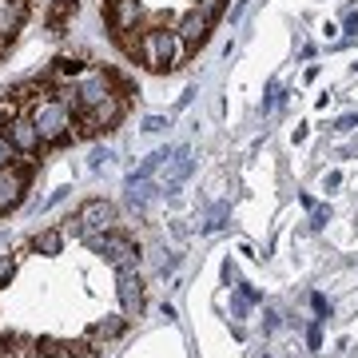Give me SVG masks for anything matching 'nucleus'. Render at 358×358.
Wrapping results in <instances>:
<instances>
[{
	"mask_svg": "<svg viewBox=\"0 0 358 358\" xmlns=\"http://www.w3.org/2000/svg\"><path fill=\"white\" fill-rule=\"evenodd\" d=\"M143 44V64L155 68V72H167V68H176L179 60H183V36L179 32H167V28H152V32H143L140 36Z\"/></svg>",
	"mask_w": 358,
	"mask_h": 358,
	"instance_id": "obj_1",
	"label": "nucleus"
},
{
	"mask_svg": "<svg viewBox=\"0 0 358 358\" xmlns=\"http://www.w3.org/2000/svg\"><path fill=\"white\" fill-rule=\"evenodd\" d=\"M223 8H227V0H199V4H195L192 13L179 20V28H176L179 36H183V48H187V52L199 48V44L207 40V32H211V24L219 20V13H223Z\"/></svg>",
	"mask_w": 358,
	"mask_h": 358,
	"instance_id": "obj_2",
	"label": "nucleus"
},
{
	"mask_svg": "<svg viewBox=\"0 0 358 358\" xmlns=\"http://www.w3.org/2000/svg\"><path fill=\"white\" fill-rule=\"evenodd\" d=\"M32 124H36V131H40V140H44V143L64 140L68 128H72L68 103L64 100H40L36 108H32Z\"/></svg>",
	"mask_w": 358,
	"mask_h": 358,
	"instance_id": "obj_3",
	"label": "nucleus"
},
{
	"mask_svg": "<svg viewBox=\"0 0 358 358\" xmlns=\"http://www.w3.org/2000/svg\"><path fill=\"white\" fill-rule=\"evenodd\" d=\"M120 92H115V76L112 72H100V68H92V72H84L76 84V108H84V112H96L100 103L115 100Z\"/></svg>",
	"mask_w": 358,
	"mask_h": 358,
	"instance_id": "obj_4",
	"label": "nucleus"
},
{
	"mask_svg": "<svg viewBox=\"0 0 358 358\" xmlns=\"http://www.w3.org/2000/svg\"><path fill=\"white\" fill-rule=\"evenodd\" d=\"M88 247L96 255H103L112 267H131V259L140 255V247L131 243L128 235H115V231H100V235H88Z\"/></svg>",
	"mask_w": 358,
	"mask_h": 358,
	"instance_id": "obj_5",
	"label": "nucleus"
},
{
	"mask_svg": "<svg viewBox=\"0 0 358 358\" xmlns=\"http://www.w3.org/2000/svg\"><path fill=\"white\" fill-rule=\"evenodd\" d=\"M115 223V207L103 203V199H88V203L76 211V219H72V235H100V231H112Z\"/></svg>",
	"mask_w": 358,
	"mask_h": 358,
	"instance_id": "obj_6",
	"label": "nucleus"
},
{
	"mask_svg": "<svg viewBox=\"0 0 358 358\" xmlns=\"http://www.w3.org/2000/svg\"><path fill=\"white\" fill-rule=\"evenodd\" d=\"M28 167H0V211H8L24 199Z\"/></svg>",
	"mask_w": 358,
	"mask_h": 358,
	"instance_id": "obj_7",
	"label": "nucleus"
},
{
	"mask_svg": "<svg viewBox=\"0 0 358 358\" xmlns=\"http://www.w3.org/2000/svg\"><path fill=\"white\" fill-rule=\"evenodd\" d=\"M115 287H120V303H124V310H128V315H140L143 310V279L140 275H136L131 267H120Z\"/></svg>",
	"mask_w": 358,
	"mask_h": 358,
	"instance_id": "obj_8",
	"label": "nucleus"
},
{
	"mask_svg": "<svg viewBox=\"0 0 358 358\" xmlns=\"http://www.w3.org/2000/svg\"><path fill=\"white\" fill-rule=\"evenodd\" d=\"M4 136H8V140H13V148L16 152H36L40 143V131H36V124H32V115H16V120H8V124H4Z\"/></svg>",
	"mask_w": 358,
	"mask_h": 358,
	"instance_id": "obj_9",
	"label": "nucleus"
},
{
	"mask_svg": "<svg viewBox=\"0 0 358 358\" xmlns=\"http://www.w3.org/2000/svg\"><path fill=\"white\" fill-rule=\"evenodd\" d=\"M136 16H140V4L136 0H108V28L115 36L120 32H131L136 28Z\"/></svg>",
	"mask_w": 358,
	"mask_h": 358,
	"instance_id": "obj_10",
	"label": "nucleus"
},
{
	"mask_svg": "<svg viewBox=\"0 0 358 358\" xmlns=\"http://www.w3.org/2000/svg\"><path fill=\"white\" fill-rule=\"evenodd\" d=\"M28 16V0H0V36L13 40V32L24 24Z\"/></svg>",
	"mask_w": 358,
	"mask_h": 358,
	"instance_id": "obj_11",
	"label": "nucleus"
},
{
	"mask_svg": "<svg viewBox=\"0 0 358 358\" xmlns=\"http://www.w3.org/2000/svg\"><path fill=\"white\" fill-rule=\"evenodd\" d=\"M68 16H76V0H56V8L48 13V24H52V32H60Z\"/></svg>",
	"mask_w": 358,
	"mask_h": 358,
	"instance_id": "obj_12",
	"label": "nucleus"
},
{
	"mask_svg": "<svg viewBox=\"0 0 358 358\" xmlns=\"http://www.w3.org/2000/svg\"><path fill=\"white\" fill-rule=\"evenodd\" d=\"M60 247H64V235H60V231H44V235L36 239L40 255H60Z\"/></svg>",
	"mask_w": 358,
	"mask_h": 358,
	"instance_id": "obj_13",
	"label": "nucleus"
},
{
	"mask_svg": "<svg viewBox=\"0 0 358 358\" xmlns=\"http://www.w3.org/2000/svg\"><path fill=\"white\" fill-rule=\"evenodd\" d=\"M120 331H124V319H103L92 327V338H115Z\"/></svg>",
	"mask_w": 358,
	"mask_h": 358,
	"instance_id": "obj_14",
	"label": "nucleus"
},
{
	"mask_svg": "<svg viewBox=\"0 0 358 358\" xmlns=\"http://www.w3.org/2000/svg\"><path fill=\"white\" fill-rule=\"evenodd\" d=\"M56 72H60V76H80V60L76 56H60V60H56Z\"/></svg>",
	"mask_w": 358,
	"mask_h": 358,
	"instance_id": "obj_15",
	"label": "nucleus"
},
{
	"mask_svg": "<svg viewBox=\"0 0 358 358\" xmlns=\"http://www.w3.org/2000/svg\"><path fill=\"white\" fill-rule=\"evenodd\" d=\"M13 155H16L13 140H8V136H4V131H0V167H8V159H13Z\"/></svg>",
	"mask_w": 358,
	"mask_h": 358,
	"instance_id": "obj_16",
	"label": "nucleus"
},
{
	"mask_svg": "<svg viewBox=\"0 0 358 358\" xmlns=\"http://www.w3.org/2000/svg\"><path fill=\"white\" fill-rule=\"evenodd\" d=\"M13 271H16V259H13V255H4V259H0V282L13 279Z\"/></svg>",
	"mask_w": 358,
	"mask_h": 358,
	"instance_id": "obj_17",
	"label": "nucleus"
},
{
	"mask_svg": "<svg viewBox=\"0 0 358 358\" xmlns=\"http://www.w3.org/2000/svg\"><path fill=\"white\" fill-rule=\"evenodd\" d=\"M159 128H164V120H159V115H152V120L143 124V131H159Z\"/></svg>",
	"mask_w": 358,
	"mask_h": 358,
	"instance_id": "obj_18",
	"label": "nucleus"
},
{
	"mask_svg": "<svg viewBox=\"0 0 358 358\" xmlns=\"http://www.w3.org/2000/svg\"><path fill=\"white\" fill-rule=\"evenodd\" d=\"M315 310H319V315H331V307H327V299H322V294H315Z\"/></svg>",
	"mask_w": 358,
	"mask_h": 358,
	"instance_id": "obj_19",
	"label": "nucleus"
}]
</instances>
